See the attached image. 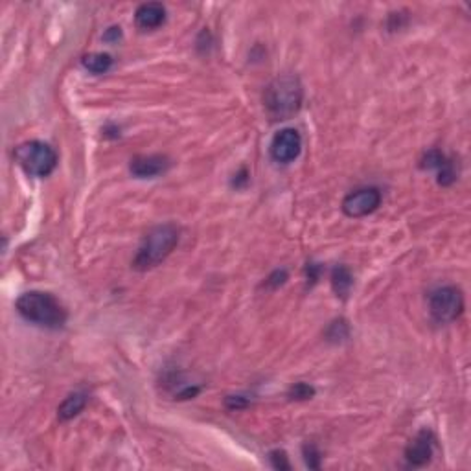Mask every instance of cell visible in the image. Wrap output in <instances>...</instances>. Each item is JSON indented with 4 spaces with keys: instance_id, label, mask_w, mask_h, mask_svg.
I'll return each mask as SVG.
<instances>
[{
    "instance_id": "7c38bea8",
    "label": "cell",
    "mask_w": 471,
    "mask_h": 471,
    "mask_svg": "<svg viewBox=\"0 0 471 471\" xmlns=\"http://www.w3.org/2000/svg\"><path fill=\"white\" fill-rule=\"evenodd\" d=\"M352 286H354V276H352L350 269L345 267V265L335 267L334 273H332V288L337 293V297L346 299L348 293H350Z\"/></svg>"
},
{
    "instance_id": "44dd1931",
    "label": "cell",
    "mask_w": 471,
    "mask_h": 471,
    "mask_svg": "<svg viewBox=\"0 0 471 471\" xmlns=\"http://www.w3.org/2000/svg\"><path fill=\"white\" fill-rule=\"evenodd\" d=\"M120 35V26H113V28H109V32L105 34V41H116Z\"/></svg>"
},
{
    "instance_id": "2e32d148",
    "label": "cell",
    "mask_w": 471,
    "mask_h": 471,
    "mask_svg": "<svg viewBox=\"0 0 471 471\" xmlns=\"http://www.w3.org/2000/svg\"><path fill=\"white\" fill-rule=\"evenodd\" d=\"M455 181H457V172H455L453 162L446 161V164L438 170V183L442 184V186H449Z\"/></svg>"
},
{
    "instance_id": "5b68a950",
    "label": "cell",
    "mask_w": 471,
    "mask_h": 471,
    "mask_svg": "<svg viewBox=\"0 0 471 471\" xmlns=\"http://www.w3.org/2000/svg\"><path fill=\"white\" fill-rule=\"evenodd\" d=\"M431 317L440 324L457 321L464 311V295L455 286H444L435 289L429 297Z\"/></svg>"
},
{
    "instance_id": "9a60e30c",
    "label": "cell",
    "mask_w": 471,
    "mask_h": 471,
    "mask_svg": "<svg viewBox=\"0 0 471 471\" xmlns=\"http://www.w3.org/2000/svg\"><path fill=\"white\" fill-rule=\"evenodd\" d=\"M288 396L291 400H297V402H304V400H311V398L315 396V389L308 385V383H295Z\"/></svg>"
},
{
    "instance_id": "5bb4252c",
    "label": "cell",
    "mask_w": 471,
    "mask_h": 471,
    "mask_svg": "<svg viewBox=\"0 0 471 471\" xmlns=\"http://www.w3.org/2000/svg\"><path fill=\"white\" fill-rule=\"evenodd\" d=\"M446 161H448V159H446V155H444L442 151L431 150V151H427L426 155H424L420 166L424 168V170H440V168L446 164Z\"/></svg>"
},
{
    "instance_id": "4fadbf2b",
    "label": "cell",
    "mask_w": 471,
    "mask_h": 471,
    "mask_svg": "<svg viewBox=\"0 0 471 471\" xmlns=\"http://www.w3.org/2000/svg\"><path fill=\"white\" fill-rule=\"evenodd\" d=\"M81 63H83V67H85L89 72H92V74H105V72L111 69V65H113V58H111L109 54L94 52L87 54Z\"/></svg>"
},
{
    "instance_id": "e0dca14e",
    "label": "cell",
    "mask_w": 471,
    "mask_h": 471,
    "mask_svg": "<svg viewBox=\"0 0 471 471\" xmlns=\"http://www.w3.org/2000/svg\"><path fill=\"white\" fill-rule=\"evenodd\" d=\"M304 460L311 470H319L321 468V453L313 444H306L304 446Z\"/></svg>"
},
{
    "instance_id": "6da1fadb",
    "label": "cell",
    "mask_w": 471,
    "mask_h": 471,
    "mask_svg": "<svg viewBox=\"0 0 471 471\" xmlns=\"http://www.w3.org/2000/svg\"><path fill=\"white\" fill-rule=\"evenodd\" d=\"M304 98L302 83L297 76L284 74L278 76L265 87L264 105L271 118L286 120L299 113Z\"/></svg>"
},
{
    "instance_id": "3957f363",
    "label": "cell",
    "mask_w": 471,
    "mask_h": 471,
    "mask_svg": "<svg viewBox=\"0 0 471 471\" xmlns=\"http://www.w3.org/2000/svg\"><path fill=\"white\" fill-rule=\"evenodd\" d=\"M179 243V229L172 223L157 225L144 236L133 260V269L150 271L161 265Z\"/></svg>"
},
{
    "instance_id": "ffe728a7",
    "label": "cell",
    "mask_w": 471,
    "mask_h": 471,
    "mask_svg": "<svg viewBox=\"0 0 471 471\" xmlns=\"http://www.w3.org/2000/svg\"><path fill=\"white\" fill-rule=\"evenodd\" d=\"M249 402L243 396H229L227 398V407L229 409H243L247 407Z\"/></svg>"
},
{
    "instance_id": "8992f818",
    "label": "cell",
    "mask_w": 471,
    "mask_h": 471,
    "mask_svg": "<svg viewBox=\"0 0 471 471\" xmlns=\"http://www.w3.org/2000/svg\"><path fill=\"white\" fill-rule=\"evenodd\" d=\"M381 205V192L378 188H361L348 194L343 201V212L348 218H365L378 210Z\"/></svg>"
},
{
    "instance_id": "7a4b0ae2",
    "label": "cell",
    "mask_w": 471,
    "mask_h": 471,
    "mask_svg": "<svg viewBox=\"0 0 471 471\" xmlns=\"http://www.w3.org/2000/svg\"><path fill=\"white\" fill-rule=\"evenodd\" d=\"M19 315L24 321L34 322L37 326L58 330L67 322V310L54 295L43 293V291H28L17 299Z\"/></svg>"
},
{
    "instance_id": "d6986e66",
    "label": "cell",
    "mask_w": 471,
    "mask_h": 471,
    "mask_svg": "<svg viewBox=\"0 0 471 471\" xmlns=\"http://www.w3.org/2000/svg\"><path fill=\"white\" fill-rule=\"evenodd\" d=\"M286 278H288V273H286V271H275V273L267 278L265 284H267V286H275L276 288V286H282V284L286 282Z\"/></svg>"
},
{
    "instance_id": "52a82bcc",
    "label": "cell",
    "mask_w": 471,
    "mask_h": 471,
    "mask_svg": "<svg viewBox=\"0 0 471 471\" xmlns=\"http://www.w3.org/2000/svg\"><path fill=\"white\" fill-rule=\"evenodd\" d=\"M302 151V137L297 129H282L271 142V157L280 164L293 162Z\"/></svg>"
},
{
    "instance_id": "ba28073f",
    "label": "cell",
    "mask_w": 471,
    "mask_h": 471,
    "mask_svg": "<svg viewBox=\"0 0 471 471\" xmlns=\"http://www.w3.org/2000/svg\"><path fill=\"white\" fill-rule=\"evenodd\" d=\"M433 451H435V437H433L431 431L424 429L411 440V444L405 449V459L411 466L420 468V466H426L431 462Z\"/></svg>"
},
{
    "instance_id": "30bf717a",
    "label": "cell",
    "mask_w": 471,
    "mask_h": 471,
    "mask_svg": "<svg viewBox=\"0 0 471 471\" xmlns=\"http://www.w3.org/2000/svg\"><path fill=\"white\" fill-rule=\"evenodd\" d=\"M166 21V8L159 2H146L135 13V23L140 30H155Z\"/></svg>"
},
{
    "instance_id": "8fae6325",
    "label": "cell",
    "mask_w": 471,
    "mask_h": 471,
    "mask_svg": "<svg viewBox=\"0 0 471 471\" xmlns=\"http://www.w3.org/2000/svg\"><path fill=\"white\" fill-rule=\"evenodd\" d=\"M87 394L85 392H74V394H70V396H67L63 400V403L59 405L58 409V416L61 422H67V420H72L74 416H78V414L85 409L87 405Z\"/></svg>"
},
{
    "instance_id": "277c9868",
    "label": "cell",
    "mask_w": 471,
    "mask_h": 471,
    "mask_svg": "<svg viewBox=\"0 0 471 471\" xmlns=\"http://www.w3.org/2000/svg\"><path fill=\"white\" fill-rule=\"evenodd\" d=\"M15 161L32 177H46L58 166V153L41 140H30L15 148Z\"/></svg>"
},
{
    "instance_id": "9c48e42d",
    "label": "cell",
    "mask_w": 471,
    "mask_h": 471,
    "mask_svg": "<svg viewBox=\"0 0 471 471\" xmlns=\"http://www.w3.org/2000/svg\"><path fill=\"white\" fill-rule=\"evenodd\" d=\"M168 166H170V161L164 155H144L133 159L129 170L135 177L150 179L166 172Z\"/></svg>"
},
{
    "instance_id": "ac0fdd59",
    "label": "cell",
    "mask_w": 471,
    "mask_h": 471,
    "mask_svg": "<svg viewBox=\"0 0 471 471\" xmlns=\"http://www.w3.org/2000/svg\"><path fill=\"white\" fill-rule=\"evenodd\" d=\"M271 459V464H273V468L275 470H291V464H289V459L288 455L284 453V451H280V449H276V451H271L269 455Z\"/></svg>"
}]
</instances>
